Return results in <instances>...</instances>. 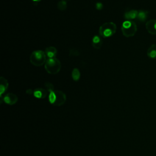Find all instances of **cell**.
I'll return each instance as SVG.
<instances>
[{
  "instance_id": "30bf717a",
  "label": "cell",
  "mask_w": 156,
  "mask_h": 156,
  "mask_svg": "<svg viewBox=\"0 0 156 156\" xmlns=\"http://www.w3.org/2000/svg\"><path fill=\"white\" fill-rule=\"evenodd\" d=\"M138 11L136 10H129L124 13V18L128 21H132L133 20L136 19Z\"/></svg>"
},
{
  "instance_id": "ac0fdd59",
  "label": "cell",
  "mask_w": 156,
  "mask_h": 156,
  "mask_svg": "<svg viewBox=\"0 0 156 156\" xmlns=\"http://www.w3.org/2000/svg\"><path fill=\"white\" fill-rule=\"evenodd\" d=\"M69 55L70 56H74V57L78 56V55H79V51L76 49H71L69 51Z\"/></svg>"
},
{
  "instance_id": "4fadbf2b",
  "label": "cell",
  "mask_w": 156,
  "mask_h": 156,
  "mask_svg": "<svg viewBox=\"0 0 156 156\" xmlns=\"http://www.w3.org/2000/svg\"><path fill=\"white\" fill-rule=\"evenodd\" d=\"M147 55L151 59H156V44H152L147 49Z\"/></svg>"
},
{
  "instance_id": "8fae6325",
  "label": "cell",
  "mask_w": 156,
  "mask_h": 156,
  "mask_svg": "<svg viewBox=\"0 0 156 156\" xmlns=\"http://www.w3.org/2000/svg\"><path fill=\"white\" fill-rule=\"evenodd\" d=\"M9 87V82L4 77H0V96L2 98V94L6 91Z\"/></svg>"
},
{
  "instance_id": "5b68a950",
  "label": "cell",
  "mask_w": 156,
  "mask_h": 156,
  "mask_svg": "<svg viewBox=\"0 0 156 156\" xmlns=\"http://www.w3.org/2000/svg\"><path fill=\"white\" fill-rule=\"evenodd\" d=\"M121 31L122 35L126 37H133L137 31L136 24L133 21L126 20L122 24Z\"/></svg>"
},
{
  "instance_id": "52a82bcc",
  "label": "cell",
  "mask_w": 156,
  "mask_h": 156,
  "mask_svg": "<svg viewBox=\"0 0 156 156\" xmlns=\"http://www.w3.org/2000/svg\"><path fill=\"white\" fill-rule=\"evenodd\" d=\"M147 31L152 34L156 35V20H149L145 24Z\"/></svg>"
},
{
  "instance_id": "6da1fadb",
  "label": "cell",
  "mask_w": 156,
  "mask_h": 156,
  "mask_svg": "<svg viewBox=\"0 0 156 156\" xmlns=\"http://www.w3.org/2000/svg\"><path fill=\"white\" fill-rule=\"evenodd\" d=\"M48 100L51 105L59 107L65 104L66 100V96L63 91L54 90L49 93Z\"/></svg>"
},
{
  "instance_id": "ba28073f",
  "label": "cell",
  "mask_w": 156,
  "mask_h": 156,
  "mask_svg": "<svg viewBox=\"0 0 156 156\" xmlns=\"http://www.w3.org/2000/svg\"><path fill=\"white\" fill-rule=\"evenodd\" d=\"M48 94V91L43 88H37L34 90L33 95L38 99H44Z\"/></svg>"
},
{
  "instance_id": "7c38bea8",
  "label": "cell",
  "mask_w": 156,
  "mask_h": 156,
  "mask_svg": "<svg viewBox=\"0 0 156 156\" xmlns=\"http://www.w3.org/2000/svg\"><path fill=\"white\" fill-rule=\"evenodd\" d=\"M44 52L48 58H55L57 54V50L54 46H48L45 49Z\"/></svg>"
},
{
  "instance_id": "3957f363",
  "label": "cell",
  "mask_w": 156,
  "mask_h": 156,
  "mask_svg": "<svg viewBox=\"0 0 156 156\" xmlns=\"http://www.w3.org/2000/svg\"><path fill=\"white\" fill-rule=\"evenodd\" d=\"M44 51L42 50L34 51L29 57L30 62L35 66H41L45 64L47 59Z\"/></svg>"
},
{
  "instance_id": "8992f818",
  "label": "cell",
  "mask_w": 156,
  "mask_h": 156,
  "mask_svg": "<svg viewBox=\"0 0 156 156\" xmlns=\"http://www.w3.org/2000/svg\"><path fill=\"white\" fill-rule=\"evenodd\" d=\"M18 100V98L16 94L12 93H9L4 95L3 98V101L10 105L15 104Z\"/></svg>"
},
{
  "instance_id": "2e32d148",
  "label": "cell",
  "mask_w": 156,
  "mask_h": 156,
  "mask_svg": "<svg viewBox=\"0 0 156 156\" xmlns=\"http://www.w3.org/2000/svg\"><path fill=\"white\" fill-rule=\"evenodd\" d=\"M57 9L61 11L65 10L67 8V2L65 0H60L57 4Z\"/></svg>"
},
{
  "instance_id": "7a4b0ae2",
  "label": "cell",
  "mask_w": 156,
  "mask_h": 156,
  "mask_svg": "<svg viewBox=\"0 0 156 156\" xmlns=\"http://www.w3.org/2000/svg\"><path fill=\"white\" fill-rule=\"evenodd\" d=\"M116 29V25L113 22H106L99 27V34L102 38H108L115 34Z\"/></svg>"
},
{
  "instance_id": "5bb4252c",
  "label": "cell",
  "mask_w": 156,
  "mask_h": 156,
  "mask_svg": "<svg viewBox=\"0 0 156 156\" xmlns=\"http://www.w3.org/2000/svg\"><path fill=\"white\" fill-rule=\"evenodd\" d=\"M148 15H149V12L147 11L144 10H140L138 11L136 19L141 22H144V21H146V20L147 19Z\"/></svg>"
},
{
  "instance_id": "d6986e66",
  "label": "cell",
  "mask_w": 156,
  "mask_h": 156,
  "mask_svg": "<svg viewBox=\"0 0 156 156\" xmlns=\"http://www.w3.org/2000/svg\"><path fill=\"white\" fill-rule=\"evenodd\" d=\"M95 7L97 10H102L103 9V4L101 2H98L95 5Z\"/></svg>"
},
{
  "instance_id": "44dd1931",
  "label": "cell",
  "mask_w": 156,
  "mask_h": 156,
  "mask_svg": "<svg viewBox=\"0 0 156 156\" xmlns=\"http://www.w3.org/2000/svg\"><path fill=\"white\" fill-rule=\"evenodd\" d=\"M34 2H40V1H41V0H32Z\"/></svg>"
},
{
  "instance_id": "e0dca14e",
  "label": "cell",
  "mask_w": 156,
  "mask_h": 156,
  "mask_svg": "<svg viewBox=\"0 0 156 156\" xmlns=\"http://www.w3.org/2000/svg\"><path fill=\"white\" fill-rule=\"evenodd\" d=\"M44 86L45 87V89L49 92H51L52 91L54 90V85L52 83H51V82H46L44 84Z\"/></svg>"
},
{
  "instance_id": "9c48e42d",
  "label": "cell",
  "mask_w": 156,
  "mask_h": 156,
  "mask_svg": "<svg viewBox=\"0 0 156 156\" xmlns=\"http://www.w3.org/2000/svg\"><path fill=\"white\" fill-rule=\"evenodd\" d=\"M102 39L100 35H96L92 38L91 45L93 48L96 49H99L102 47Z\"/></svg>"
},
{
  "instance_id": "277c9868",
  "label": "cell",
  "mask_w": 156,
  "mask_h": 156,
  "mask_svg": "<svg viewBox=\"0 0 156 156\" xmlns=\"http://www.w3.org/2000/svg\"><path fill=\"white\" fill-rule=\"evenodd\" d=\"M44 68L46 72L50 74H56L59 73L61 69V63L57 58H48L45 64Z\"/></svg>"
},
{
  "instance_id": "9a60e30c",
  "label": "cell",
  "mask_w": 156,
  "mask_h": 156,
  "mask_svg": "<svg viewBox=\"0 0 156 156\" xmlns=\"http://www.w3.org/2000/svg\"><path fill=\"white\" fill-rule=\"evenodd\" d=\"M71 77L73 80L78 81L80 77V73L78 68H74L71 71Z\"/></svg>"
},
{
  "instance_id": "ffe728a7",
  "label": "cell",
  "mask_w": 156,
  "mask_h": 156,
  "mask_svg": "<svg viewBox=\"0 0 156 156\" xmlns=\"http://www.w3.org/2000/svg\"><path fill=\"white\" fill-rule=\"evenodd\" d=\"M26 93L28 94H34V90H32V89H27L26 90Z\"/></svg>"
}]
</instances>
